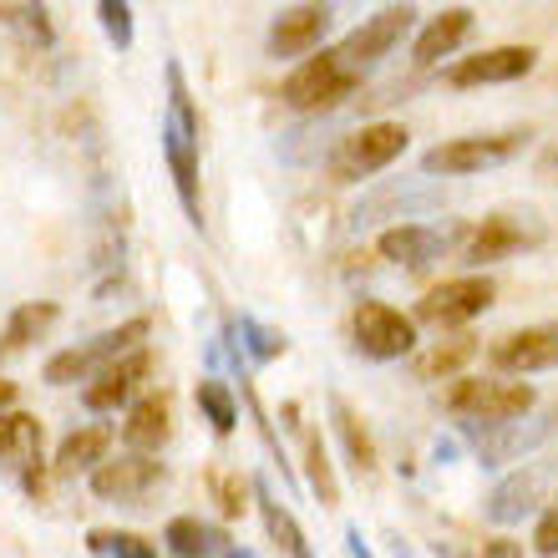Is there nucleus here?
Wrapping results in <instances>:
<instances>
[{
    "label": "nucleus",
    "instance_id": "nucleus-2",
    "mask_svg": "<svg viewBox=\"0 0 558 558\" xmlns=\"http://www.w3.org/2000/svg\"><path fill=\"white\" fill-rule=\"evenodd\" d=\"M533 401H538V391H533L529 381L457 376V381L447 386L441 407H447L452 416H462L468 426H477V432H487V426H502V422H523V416L533 412Z\"/></svg>",
    "mask_w": 558,
    "mask_h": 558
},
{
    "label": "nucleus",
    "instance_id": "nucleus-36",
    "mask_svg": "<svg viewBox=\"0 0 558 558\" xmlns=\"http://www.w3.org/2000/svg\"><path fill=\"white\" fill-rule=\"evenodd\" d=\"M214 493H219V508L229 518L244 513V493H239V483H229V477H214Z\"/></svg>",
    "mask_w": 558,
    "mask_h": 558
},
{
    "label": "nucleus",
    "instance_id": "nucleus-12",
    "mask_svg": "<svg viewBox=\"0 0 558 558\" xmlns=\"http://www.w3.org/2000/svg\"><path fill=\"white\" fill-rule=\"evenodd\" d=\"M487 361L502 376H538V371H558V320L544 325H523L508 330L487 345Z\"/></svg>",
    "mask_w": 558,
    "mask_h": 558
},
{
    "label": "nucleus",
    "instance_id": "nucleus-27",
    "mask_svg": "<svg viewBox=\"0 0 558 558\" xmlns=\"http://www.w3.org/2000/svg\"><path fill=\"white\" fill-rule=\"evenodd\" d=\"M472 355H477V340H472V336L437 340L432 351L416 355V381H457V371L468 366Z\"/></svg>",
    "mask_w": 558,
    "mask_h": 558
},
{
    "label": "nucleus",
    "instance_id": "nucleus-10",
    "mask_svg": "<svg viewBox=\"0 0 558 558\" xmlns=\"http://www.w3.org/2000/svg\"><path fill=\"white\" fill-rule=\"evenodd\" d=\"M416 15H422L416 5H381V11L366 15V21H361V26H355L351 36H345V41L336 46V57L345 61L351 72L366 76L371 66H376V61H386L401 41H407V36H412Z\"/></svg>",
    "mask_w": 558,
    "mask_h": 558
},
{
    "label": "nucleus",
    "instance_id": "nucleus-26",
    "mask_svg": "<svg viewBox=\"0 0 558 558\" xmlns=\"http://www.w3.org/2000/svg\"><path fill=\"white\" fill-rule=\"evenodd\" d=\"M107 447H112V426H76L66 432L57 447V477H76V472H97L107 462Z\"/></svg>",
    "mask_w": 558,
    "mask_h": 558
},
{
    "label": "nucleus",
    "instance_id": "nucleus-35",
    "mask_svg": "<svg viewBox=\"0 0 558 558\" xmlns=\"http://www.w3.org/2000/svg\"><path fill=\"white\" fill-rule=\"evenodd\" d=\"M533 548L544 558H558V498L538 513V529H533Z\"/></svg>",
    "mask_w": 558,
    "mask_h": 558
},
{
    "label": "nucleus",
    "instance_id": "nucleus-11",
    "mask_svg": "<svg viewBox=\"0 0 558 558\" xmlns=\"http://www.w3.org/2000/svg\"><path fill=\"white\" fill-rule=\"evenodd\" d=\"M426 208H441V193L426 183V178H386L381 189H371L361 204L351 208V229H371V223H386L391 219V229L397 223H416L426 214Z\"/></svg>",
    "mask_w": 558,
    "mask_h": 558
},
{
    "label": "nucleus",
    "instance_id": "nucleus-15",
    "mask_svg": "<svg viewBox=\"0 0 558 558\" xmlns=\"http://www.w3.org/2000/svg\"><path fill=\"white\" fill-rule=\"evenodd\" d=\"M544 493H548V468L544 462H523L518 472H508L483 502V518L498 523V529H513L523 518H533L544 508Z\"/></svg>",
    "mask_w": 558,
    "mask_h": 558
},
{
    "label": "nucleus",
    "instance_id": "nucleus-4",
    "mask_svg": "<svg viewBox=\"0 0 558 558\" xmlns=\"http://www.w3.org/2000/svg\"><path fill=\"white\" fill-rule=\"evenodd\" d=\"M147 330L153 325L137 315V320H122L118 330H102V336L82 340V345H72V351H61L46 361L41 381L46 386H76V381H92V376H102L107 366H118L122 355H133L147 345Z\"/></svg>",
    "mask_w": 558,
    "mask_h": 558
},
{
    "label": "nucleus",
    "instance_id": "nucleus-6",
    "mask_svg": "<svg viewBox=\"0 0 558 558\" xmlns=\"http://www.w3.org/2000/svg\"><path fill=\"white\" fill-rule=\"evenodd\" d=\"M544 239L548 229L533 208H502V214H487L483 223H472L462 234V265L468 269L498 265V259H513L523 250H538Z\"/></svg>",
    "mask_w": 558,
    "mask_h": 558
},
{
    "label": "nucleus",
    "instance_id": "nucleus-19",
    "mask_svg": "<svg viewBox=\"0 0 558 558\" xmlns=\"http://www.w3.org/2000/svg\"><path fill=\"white\" fill-rule=\"evenodd\" d=\"M447 244H452V239H447V229H437V223H397V229H381L376 254L397 269H426L447 254Z\"/></svg>",
    "mask_w": 558,
    "mask_h": 558
},
{
    "label": "nucleus",
    "instance_id": "nucleus-40",
    "mask_svg": "<svg viewBox=\"0 0 558 558\" xmlns=\"http://www.w3.org/2000/svg\"><path fill=\"white\" fill-rule=\"evenodd\" d=\"M223 558H254V554H250V548H229V554H223Z\"/></svg>",
    "mask_w": 558,
    "mask_h": 558
},
{
    "label": "nucleus",
    "instance_id": "nucleus-13",
    "mask_svg": "<svg viewBox=\"0 0 558 558\" xmlns=\"http://www.w3.org/2000/svg\"><path fill=\"white\" fill-rule=\"evenodd\" d=\"M330 21H336V11H330V5H284V11H275L269 36H265L269 57H275V61H294V57H315V51H325Z\"/></svg>",
    "mask_w": 558,
    "mask_h": 558
},
{
    "label": "nucleus",
    "instance_id": "nucleus-21",
    "mask_svg": "<svg viewBox=\"0 0 558 558\" xmlns=\"http://www.w3.org/2000/svg\"><path fill=\"white\" fill-rule=\"evenodd\" d=\"M173 437V407L168 397H137L128 407V422H122V441L128 452H143V457H158Z\"/></svg>",
    "mask_w": 558,
    "mask_h": 558
},
{
    "label": "nucleus",
    "instance_id": "nucleus-37",
    "mask_svg": "<svg viewBox=\"0 0 558 558\" xmlns=\"http://www.w3.org/2000/svg\"><path fill=\"white\" fill-rule=\"evenodd\" d=\"M483 558H523V544H513V538H493V544H483Z\"/></svg>",
    "mask_w": 558,
    "mask_h": 558
},
{
    "label": "nucleus",
    "instance_id": "nucleus-5",
    "mask_svg": "<svg viewBox=\"0 0 558 558\" xmlns=\"http://www.w3.org/2000/svg\"><path fill=\"white\" fill-rule=\"evenodd\" d=\"M361 82H366V76L351 72V66L336 57V46H330V51L305 57L290 76H284L279 102L290 107V112H330V107H340L345 97H355V92H361Z\"/></svg>",
    "mask_w": 558,
    "mask_h": 558
},
{
    "label": "nucleus",
    "instance_id": "nucleus-8",
    "mask_svg": "<svg viewBox=\"0 0 558 558\" xmlns=\"http://www.w3.org/2000/svg\"><path fill=\"white\" fill-rule=\"evenodd\" d=\"M351 345L366 361H401L416 351V320L386 300H361L351 310Z\"/></svg>",
    "mask_w": 558,
    "mask_h": 558
},
{
    "label": "nucleus",
    "instance_id": "nucleus-18",
    "mask_svg": "<svg viewBox=\"0 0 558 558\" xmlns=\"http://www.w3.org/2000/svg\"><path fill=\"white\" fill-rule=\"evenodd\" d=\"M147 371H153V351H133V355H122L118 366H107L102 376H92L87 386H82V407L97 416L107 412H118V407H128V401L137 397V386L147 381Z\"/></svg>",
    "mask_w": 558,
    "mask_h": 558
},
{
    "label": "nucleus",
    "instance_id": "nucleus-39",
    "mask_svg": "<svg viewBox=\"0 0 558 558\" xmlns=\"http://www.w3.org/2000/svg\"><path fill=\"white\" fill-rule=\"evenodd\" d=\"M11 401H15V386H11V381H0V412H5Z\"/></svg>",
    "mask_w": 558,
    "mask_h": 558
},
{
    "label": "nucleus",
    "instance_id": "nucleus-28",
    "mask_svg": "<svg viewBox=\"0 0 558 558\" xmlns=\"http://www.w3.org/2000/svg\"><path fill=\"white\" fill-rule=\"evenodd\" d=\"M193 401H198L204 422L214 426L219 437H234V432H239V401H234V391H229V381L204 376V381H198V391H193Z\"/></svg>",
    "mask_w": 558,
    "mask_h": 558
},
{
    "label": "nucleus",
    "instance_id": "nucleus-1",
    "mask_svg": "<svg viewBox=\"0 0 558 558\" xmlns=\"http://www.w3.org/2000/svg\"><path fill=\"white\" fill-rule=\"evenodd\" d=\"M162 82H168V107H162L158 137H162V162L173 173V193L183 204V219L193 229H204V193H198V107H193L189 76L178 61L162 66Z\"/></svg>",
    "mask_w": 558,
    "mask_h": 558
},
{
    "label": "nucleus",
    "instance_id": "nucleus-14",
    "mask_svg": "<svg viewBox=\"0 0 558 558\" xmlns=\"http://www.w3.org/2000/svg\"><path fill=\"white\" fill-rule=\"evenodd\" d=\"M533 66H538V51L533 46H487V51H477V57H462L452 61L447 72H441V82L447 87H502V82H518V76H529Z\"/></svg>",
    "mask_w": 558,
    "mask_h": 558
},
{
    "label": "nucleus",
    "instance_id": "nucleus-31",
    "mask_svg": "<svg viewBox=\"0 0 558 558\" xmlns=\"http://www.w3.org/2000/svg\"><path fill=\"white\" fill-rule=\"evenodd\" d=\"M87 554H92V558H158V548L147 544L143 533H128V529H92V533H87Z\"/></svg>",
    "mask_w": 558,
    "mask_h": 558
},
{
    "label": "nucleus",
    "instance_id": "nucleus-3",
    "mask_svg": "<svg viewBox=\"0 0 558 558\" xmlns=\"http://www.w3.org/2000/svg\"><path fill=\"white\" fill-rule=\"evenodd\" d=\"M529 128H508V133H472V137H447V143L426 147L422 153V173L426 178H472L487 168L513 162L529 147Z\"/></svg>",
    "mask_w": 558,
    "mask_h": 558
},
{
    "label": "nucleus",
    "instance_id": "nucleus-16",
    "mask_svg": "<svg viewBox=\"0 0 558 558\" xmlns=\"http://www.w3.org/2000/svg\"><path fill=\"white\" fill-rule=\"evenodd\" d=\"M162 477H168V468H162L158 457L122 452V457H107L102 468L92 472V493L102 502H137V498H147Z\"/></svg>",
    "mask_w": 558,
    "mask_h": 558
},
{
    "label": "nucleus",
    "instance_id": "nucleus-29",
    "mask_svg": "<svg viewBox=\"0 0 558 558\" xmlns=\"http://www.w3.org/2000/svg\"><path fill=\"white\" fill-rule=\"evenodd\" d=\"M330 422H336L340 441H345V457H351V468H355V472H376V441H371V432L361 426V416H355L340 397H330Z\"/></svg>",
    "mask_w": 558,
    "mask_h": 558
},
{
    "label": "nucleus",
    "instance_id": "nucleus-32",
    "mask_svg": "<svg viewBox=\"0 0 558 558\" xmlns=\"http://www.w3.org/2000/svg\"><path fill=\"white\" fill-rule=\"evenodd\" d=\"M0 26H11V31H21L31 46H51L57 41V31H51V11L46 5H0Z\"/></svg>",
    "mask_w": 558,
    "mask_h": 558
},
{
    "label": "nucleus",
    "instance_id": "nucleus-33",
    "mask_svg": "<svg viewBox=\"0 0 558 558\" xmlns=\"http://www.w3.org/2000/svg\"><path fill=\"white\" fill-rule=\"evenodd\" d=\"M305 472H310V487H315L320 508H336V502H340V483H336V472H330V452H325L320 437L305 441Z\"/></svg>",
    "mask_w": 558,
    "mask_h": 558
},
{
    "label": "nucleus",
    "instance_id": "nucleus-9",
    "mask_svg": "<svg viewBox=\"0 0 558 558\" xmlns=\"http://www.w3.org/2000/svg\"><path fill=\"white\" fill-rule=\"evenodd\" d=\"M498 300V284L487 275H457V279H441L437 290H426L416 300V325H432V330H452V325H468L477 315H487Z\"/></svg>",
    "mask_w": 558,
    "mask_h": 558
},
{
    "label": "nucleus",
    "instance_id": "nucleus-38",
    "mask_svg": "<svg viewBox=\"0 0 558 558\" xmlns=\"http://www.w3.org/2000/svg\"><path fill=\"white\" fill-rule=\"evenodd\" d=\"M345 554H351V558H376V554H371V544L361 538V529H355V523L345 529Z\"/></svg>",
    "mask_w": 558,
    "mask_h": 558
},
{
    "label": "nucleus",
    "instance_id": "nucleus-41",
    "mask_svg": "<svg viewBox=\"0 0 558 558\" xmlns=\"http://www.w3.org/2000/svg\"><path fill=\"white\" fill-rule=\"evenodd\" d=\"M548 422H554V426H558V407H554V412H548Z\"/></svg>",
    "mask_w": 558,
    "mask_h": 558
},
{
    "label": "nucleus",
    "instance_id": "nucleus-30",
    "mask_svg": "<svg viewBox=\"0 0 558 558\" xmlns=\"http://www.w3.org/2000/svg\"><path fill=\"white\" fill-rule=\"evenodd\" d=\"M57 320H61V310L51 305V300H31V305H15L11 320H5V345H11V351H26L31 340H41Z\"/></svg>",
    "mask_w": 558,
    "mask_h": 558
},
{
    "label": "nucleus",
    "instance_id": "nucleus-24",
    "mask_svg": "<svg viewBox=\"0 0 558 558\" xmlns=\"http://www.w3.org/2000/svg\"><path fill=\"white\" fill-rule=\"evenodd\" d=\"M162 548H168V558H223L234 544L223 538V529L204 523V518L178 513L162 523Z\"/></svg>",
    "mask_w": 558,
    "mask_h": 558
},
{
    "label": "nucleus",
    "instance_id": "nucleus-23",
    "mask_svg": "<svg viewBox=\"0 0 558 558\" xmlns=\"http://www.w3.org/2000/svg\"><path fill=\"white\" fill-rule=\"evenodd\" d=\"M223 336H229V345H234V355H239V366L244 371H259V366H269V361H279V355L290 351L284 330L254 320V315H234Z\"/></svg>",
    "mask_w": 558,
    "mask_h": 558
},
{
    "label": "nucleus",
    "instance_id": "nucleus-7",
    "mask_svg": "<svg viewBox=\"0 0 558 558\" xmlns=\"http://www.w3.org/2000/svg\"><path fill=\"white\" fill-rule=\"evenodd\" d=\"M407 143H412V133L401 128V122H361L351 137H340L336 158H330V173H336V183H361V178H376L381 168H391V162L407 153Z\"/></svg>",
    "mask_w": 558,
    "mask_h": 558
},
{
    "label": "nucleus",
    "instance_id": "nucleus-22",
    "mask_svg": "<svg viewBox=\"0 0 558 558\" xmlns=\"http://www.w3.org/2000/svg\"><path fill=\"white\" fill-rule=\"evenodd\" d=\"M472 36V11L468 5H447L441 15H432L412 41V61L416 66H437L441 57H452L457 46Z\"/></svg>",
    "mask_w": 558,
    "mask_h": 558
},
{
    "label": "nucleus",
    "instance_id": "nucleus-20",
    "mask_svg": "<svg viewBox=\"0 0 558 558\" xmlns=\"http://www.w3.org/2000/svg\"><path fill=\"white\" fill-rule=\"evenodd\" d=\"M254 502H259V518H265V533H269V544L279 548L284 558H320L315 548H310V533L300 529V518L279 502L275 483H269L265 472L254 477Z\"/></svg>",
    "mask_w": 558,
    "mask_h": 558
},
{
    "label": "nucleus",
    "instance_id": "nucleus-17",
    "mask_svg": "<svg viewBox=\"0 0 558 558\" xmlns=\"http://www.w3.org/2000/svg\"><path fill=\"white\" fill-rule=\"evenodd\" d=\"M554 437V422L548 416H523V422H502V426H487L477 432V462L483 468H508V462H529L544 441Z\"/></svg>",
    "mask_w": 558,
    "mask_h": 558
},
{
    "label": "nucleus",
    "instance_id": "nucleus-34",
    "mask_svg": "<svg viewBox=\"0 0 558 558\" xmlns=\"http://www.w3.org/2000/svg\"><path fill=\"white\" fill-rule=\"evenodd\" d=\"M97 21H102L107 41L118 46V51H133L137 21H133V5H128V0H97Z\"/></svg>",
    "mask_w": 558,
    "mask_h": 558
},
{
    "label": "nucleus",
    "instance_id": "nucleus-25",
    "mask_svg": "<svg viewBox=\"0 0 558 558\" xmlns=\"http://www.w3.org/2000/svg\"><path fill=\"white\" fill-rule=\"evenodd\" d=\"M41 422L31 412H0V468L26 477L41 462Z\"/></svg>",
    "mask_w": 558,
    "mask_h": 558
}]
</instances>
